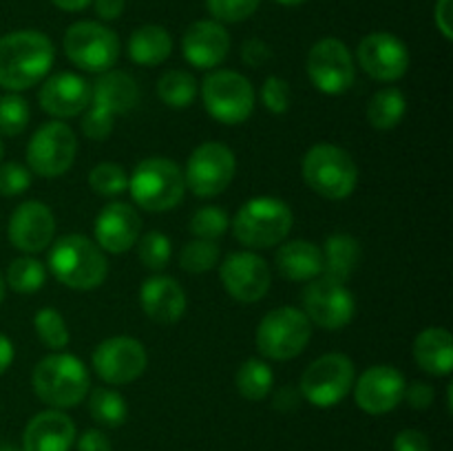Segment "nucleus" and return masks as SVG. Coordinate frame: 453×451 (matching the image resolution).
Segmentation results:
<instances>
[{"label":"nucleus","mask_w":453,"mask_h":451,"mask_svg":"<svg viewBox=\"0 0 453 451\" xmlns=\"http://www.w3.org/2000/svg\"><path fill=\"white\" fill-rule=\"evenodd\" d=\"M234 172L237 157L233 150L221 141H203L190 153L186 164V188L193 190L197 197H217L233 184Z\"/></svg>","instance_id":"13"},{"label":"nucleus","mask_w":453,"mask_h":451,"mask_svg":"<svg viewBox=\"0 0 453 451\" xmlns=\"http://www.w3.org/2000/svg\"><path fill=\"white\" fill-rule=\"evenodd\" d=\"M35 396L53 409L80 405L91 389V376L78 356L56 352L44 356L31 374Z\"/></svg>","instance_id":"4"},{"label":"nucleus","mask_w":453,"mask_h":451,"mask_svg":"<svg viewBox=\"0 0 453 451\" xmlns=\"http://www.w3.org/2000/svg\"><path fill=\"white\" fill-rule=\"evenodd\" d=\"M312 339V323L303 310L281 305L270 310L257 325V349L270 361H292L308 348Z\"/></svg>","instance_id":"8"},{"label":"nucleus","mask_w":453,"mask_h":451,"mask_svg":"<svg viewBox=\"0 0 453 451\" xmlns=\"http://www.w3.org/2000/svg\"><path fill=\"white\" fill-rule=\"evenodd\" d=\"M128 57L135 65L157 66L166 62L173 53V38L164 27L142 25L128 38Z\"/></svg>","instance_id":"29"},{"label":"nucleus","mask_w":453,"mask_h":451,"mask_svg":"<svg viewBox=\"0 0 453 451\" xmlns=\"http://www.w3.org/2000/svg\"><path fill=\"white\" fill-rule=\"evenodd\" d=\"M414 361L432 376H449L453 371V339L447 327H427L414 340Z\"/></svg>","instance_id":"27"},{"label":"nucleus","mask_w":453,"mask_h":451,"mask_svg":"<svg viewBox=\"0 0 453 451\" xmlns=\"http://www.w3.org/2000/svg\"><path fill=\"white\" fill-rule=\"evenodd\" d=\"M34 327L38 339L47 345L49 349H65L69 345L71 334L66 321L56 308H40L35 312Z\"/></svg>","instance_id":"35"},{"label":"nucleus","mask_w":453,"mask_h":451,"mask_svg":"<svg viewBox=\"0 0 453 451\" xmlns=\"http://www.w3.org/2000/svg\"><path fill=\"white\" fill-rule=\"evenodd\" d=\"M88 186L100 197H118L128 190V175L119 164L102 162L88 172Z\"/></svg>","instance_id":"36"},{"label":"nucleus","mask_w":453,"mask_h":451,"mask_svg":"<svg viewBox=\"0 0 453 451\" xmlns=\"http://www.w3.org/2000/svg\"><path fill=\"white\" fill-rule=\"evenodd\" d=\"M157 96L171 109H186L197 97V80L188 71L171 69L157 80Z\"/></svg>","instance_id":"33"},{"label":"nucleus","mask_w":453,"mask_h":451,"mask_svg":"<svg viewBox=\"0 0 453 451\" xmlns=\"http://www.w3.org/2000/svg\"><path fill=\"white\" fill-rule=\"evenodd\" d=\"M96 4V13L102 20H118L124 13L127 0H93Z\"/></svg>","instance_id":"50"},{"label":"nucleus","mask_w":453,"mask_h":451,"mask_svg":"<svg viewBox=\"0 0 453 451\" xmlns=\"http://www.w3.org/2000/svg\"><path fill=\"white\" fill-rule=\"evenodd\" d=\"M394 451H429V438L418 429H403L394 438Z\"/></svg>","instance_id":"46"},{"label":"nucleus","mask_w":453,"mask_h":451,"mask_svg":"<svg viewBox=\"0 0 453 451\" xmlns=\"http://www.w3.org/2000/svg\"><path fill=\"white\" fill-rule=\"evenodd\" d=\"M354 378H357V370H354L352 358L341 352H330L305 367L299 392L303 401L327 409V407L339 405L352 392Z\"/></svg>","instance_id":"10"},{"label":"nucleus","mask_w":453,"mask_h":451,"mask_svg":"<svg viewBox=\"0 0 453 451\" xmlns=\"http://www.w3.org/2000/svg\"><path fill=\"white\" fill-rule=\"evenodd\" d=\"M186 292L173 277H150L142 283L140 305L146 317L162 325L177 323L186 312Z\"/></svg>","instance_id":"25"},{"label":"nucleus","mask_w":453,"mask_h":451,"mask_svg":"<svg viewBox=\"0 0 453 451\" xmlns=\"http://www.w3.org/2000/svg\"><path fill=\"white\" fill-rule=\"evenodd\" d=\"M230 228V217L224 208L219 206H203L190 217V233L197 239L206 241H217L224 237Z\"/></svg>","instance_id":"39"},{"label":"nucleus","mask_w":453,"mask_h":451,"mask_svg":"<svg viewBox=\"0 0 453 451\" xmlns=\"http://www.w3.org/2000/svg\"><path fill=\"white\" fill-rule=\"evenodd\" d=\"M140 212L127 202L106 203L100 215L96 217V226H93L97 246L104 252H113V255L131 250L140 239Z\"/></svg>","instance_id":"22"},{"label":"nucleus","mask_w":453,"mask_h":451,"mask_svg":"<svg viewBox=\"0 0 453 451\" xmlns=\"http://www.w3.org/2000/svg\"><path fill=\"white\" fill-rule=\"evenodd\" d=\"M4 292H7V283H4L3 274H0V303L4 301Z\"/></svg>","instance_id":"54"},{"label":"nucleus","mask_w":453,"mask_h":451,"mask_svg":"<svg viewBox=\"0 0 453 451\" xmlns=\"http://www.w3.org/2000/svg\"><path fill=\"white\" fill-rule=\"evenodd\" d=\"M78 451H113L109 436L100 429H87L78 438Z\"/></svg>","instance_id":"47"},{"label":"nucleus","mask_w":453,"mask_h":451,"mask_svg":"<svg viewBox=\"0 0 453 451\" xmlns=\"http://www.w3.org/2000/svg\"><path fill=\"white\" fill-rule=\"evenodd\" d=\"M405 385V376L394 365H372L354 380V401L365 414H388L403 402Z\"/></svg>","instance_id":"20"},{"label":"nucleus","mask_w":453,"mask_h":451,"mask_svg":"<svg viewBox=\"0 0 453 451\" xmlns=\"http://www.w3.org/2000/svg\"><path fill=\"white\" fill-rule=\"evenodd\" d=\"M31 119L29 102L18 93L0 96V135L16 137L27 128Z\"/></svg>","instance_id":"37"},{"label":"nucleus","mask_w":453,"mask_h":451,"mask_svg":"<svg viewBox=\"0 0 453 451\" xmlns=\"http://www.w3.org/2000/svg\"><path fill=\"white\" fill-rule=\"evenodd\" d=\"M31 186V171L18 162L0 164V195L18 197Z\"/></svg>","instance_id":"42"},{"label":"nucleus","mask_w":453,"mask_h":451,"mask_svg":"<svg viewBox=\"0 0 453 451\" xmlns=\"http://www.w3.org/2000/svg\"><path fill=\"white\" fill-rule=\"evenodd\" d=\"M128 193L144 210H173L186 195L184 171L168 157H146L128 177Z\"/></svg>","instance_id":"6"},{"label":"nucleus","mask_w":453,"mask_h":451,"mask_svg":"<svg viewBox=\"0 0 453 451\" xmlns=\"http://www.w3.org/2000/svg\"><path fill=\"white\" fill-rule=\"evenodd\" d=\"M91 418L102 427H122L128 418V405L118 389L96 387L88 396Z\"/></svg>","instance_id":"32"},{"label":"nucleus","mask_w":453,"mask_h":451,"mask_svg":"<svg viewBox=\"0 0 453 451\" xmlns=\"http://www.w3.org/2000/svg\"><path fill=\"white\" fill-rule=\"evenodd\" d=\"M407 113V97L401 88L385 87L372 96L367 102V122L376 128V131H389L396 128L403 122Z\"/></svg>","instance_id":"30"},{"label":"nucleus","mask_w":453,"mask_h":451,"mask_svg":"<svg viewBox=\"0 0 453 451\" xmlns=\"http://www.w3.org/2000/svg\"><path fill=\"white\" fill-rule=\"evenodd\" d=\"M140 102V87L127 71H104L91 82V102L82 118V133L102 141L113 133L115 115L133 111Z\"/></svg>","instance_id":"3"},{"label":"nucleus","mask_w":453,"mask_h":451,"mask_svg":"<svg viewBox=\"0 0 453 451\" xmlns=\"http://www.w3.org/2000/svg\"><path fill=\"white\" fill-rule=\"evenodd\" d=\"M273 57V51H270L268 44L259 38H248L246 42L242 44V60L246 62L250 69H259L265 62Z\"/></svg>","instance_id":"45"},{"label":"nucleus","mask_w":453,"mask_h":451,"mask_svg":"<svg viewBox=\"0 0 453 451\" xmlns=\"http://www.w3.org/2000/svg\"><path fill=\"white\" fill-rule=\"evenodd\" d=\"M73 442V420L60 409L40 411L22 432V451H71Z\"/></svg>","instance_id":"24"},{"label":"nucleus","mask_w":453,"mask_h":451,"mask_svg":"<svg viewBox=\"0 0 453 451\" xmlns=\"http://www.w3.org/2000/svg\"><path fill=\"white\" fill-rule=\"evenodd\" d=\"M361 243L348 233H336L326 239L321 248L323 277L345 283L361 261Z\"/></svg>","instance_id":"28"},{"label":"nucleus","mask_w":453,"mask_h":451,"mask_svg":"<svg viewBox=\"0 0 453 451\" xmlns=\"http://www.w3.org/2000/svg\"><path fill=\"white\" fill-rule=\"evenodd\" d=\"M93 370L104 383L128 385L144 374L149 365L146 348L133 336H111L93 349Z\"/></svg>","instance_id":"16"},{"label":"nucleus","mask_w":453,"mask_h":451,"mask_svg":"<svg viewBox=\"0 0 453 451\" xmlns=\"http://www.w3.org/2000/svg\"><path fill=\"white\" fill-rule=\"evenodd\" d=\"M0 451H22V449H18V447L9 445V442H0Z\"/></svg>","instance_id":"55"},{"label":"nucleus","mask_w":453,"mask_h":451,"mask_svg":"<svg viewBox=\"0 0 453 451\" xmlns=\"http://www.w3.org/2000/svg\"><path fill=\"white\" fill-rule=\"evenodd\" d=\"M261 102L274 115H283L290 109V84L283 78L270 75L261 87Z\"/></svg>","instance_id":"43"},{"label":"nucleus","mask_w":453,"mask_h":451,"mask_svg":"<svg viewBox=\"0 0 453 451\" xmlns=\"http://www.w3.org/2000/svg\"><path fill=\"white\" fill-rule=\"evenodd\" d=\"M51 3L56 4L58 9H62V11H82V9H87L93 0H51Z\"/></svg>","instance_id":"52"},{"label":"nucleus","mask_w":453,"mask_h":451,"mask_svg":"<svg viewBox=\"0 0 453 451\" xmlns=\"http://www.w3.org/2000/svg\"><path fill=\"white\" fill-rule=\"evenodd\" d=\"M49 270L71 290H96L106 281L109 261L93 239L84 234H65L51 243Z\"/></svg>","instance_id":"2"},{"label":"nucleus","mask_w":453,"mask_h":451,"mask_svg":"<svg viewBox=\"0 0 453 451\" xmlns=\"http://www.w3.org/2000/svg\"><path fill=\"white\" fill-rule=\"evenodd\" d=\"M203 109L221 124H243L255 111L257 93L250 80L239 71L219 69L206 75L202 82Z\"/></svg>","instance_id":"9"},{"label":"nucleus","mask_w":453,"mask_h":451,"mask_svg":"<svg viewBox=\"0 0 453 451\" xmlns=\"http://www.w3.org/2000/svg\"><path fill=\"white\" fill-rule=\"evenodd\" d=\"M3 153H4V146H3V140H0V159H3Z\"/></svg>","instance_id":"56"},{"label":"nucleus","mask_w":453,"mask_h":451,"mask_svg":"<svg viewBox=\"0 0 453 451\" xmlns=\"http://www.w3.org/2000/svg\"><path fill=\"white\" fill-rule=\"evenodd\" d=\"M56 60L51 38L35 29H20L0 38V87L9 93L42 82Z\"/></svg>","instance_id":"1"},{"label":"nucleus","mask_w":453,"mask_h":451,"mask_svg":"<svg viewBox=\"0 0 453 451\" xmlns=\"http://www.w3.org/2000/svg\"><path fill=\"white\" fill-rule=\"evenodd\" d=\"M13 356H16V349H13L12 339L0 332V374H4L9 370V365L13 363Z\"/></svg>","instance_id":"51"},{"label":"nucleus","mask_w":453,"mask_h":451,"mask_svg":"<svg viewBox=\"0 0 453 451\" xmlns=\"http://www.w3.org/2000/svg\"><path fill=\"white\" fill-rule=\"evenodd\" d=\"M303 314L323 330H343L357 314V301L345 283L317 277L303 287Z\"/></svg>","instance_id":"15"},{"label":"nucleus","mask_w":453,"mask_h":451,"mask_svg":"<svg viewBox=\"0 0 453 451\" xmlns=\"http://www.w3.org/2000/svg\"><path fill=\"white\" fill-rule=\"evenodd\" d=\"M40 109L56 119L78 118L91 102V82L71 71H60L42 82L38 91Z\"/></svg>","instance_id":"21"},{"label":"nucleus","mask_w":453,"mask_h":451,"mask_svg":"<svg viewBox=\"0 0 453 451\" xmlns=\"http://www.w3.org/2000/svg\"><path fill=\"white\" fill-rule=\"evenodd\" d=\"M234 385H237V392L242 394L246 401L259 402L273 392L274 387V371L261 358H248L246 363H242L234 374Z\"/></svg>","instance_id":"31"},{"label":"nucleus","mask_w":453,"mask_h":451,"mask_svg":"<svg viewBox=\"0 0 453 451\" xmlns=\"http://www.w3.org/2000/svg\"><path fill=\"white\" fill-rule=\"evenodd\" d=\"M171 239L159 233V230H150L144 237L137 239V256L144 264V268L153 270V272L166 268L168 259H171Z\"/></svg>","instance_id":"40"},{"label":"nucleus","mask_w":453,"mask_h":451,"mask_svg":"<svg viewBox=\"0 0 453 451\" xmlns=\"http://www.w3.org/2000/svg\"><path fill=\"white\" fill-rule=\"evenodd\" d=\"M66 57L78 69L88 73H104L119 57V38L113 29L96 20H80L66 29L62 40Z\"/></svg>","instance_id":"11"},{"label":"nucleus","mask_w":453,"mask_h":451,"mask_svg":"<svg viewBox=\"0 0 453 451\" xmlns=\"http://www.w3.org/2000/svg\"><path fill=\"white\" fill-rule=\"evenodd\" d=\"M279 4H283V7H296V4L305 3V0H277Z\"/></svg>","instance_id":"53"},{"label":"nucleus","mask_w":453,"mask_h":451,"mask_svg":"<svg viewBox=\"0 0 453 451\" xmlns=\"http://www.w3.org/2000/svg\"><path fill=\"white\" fill-rule=\"evenodd\" d=\"M44 279H47V270L42 261L35 256H18L9 264L4 283L18 294H34L44 286Z\"/></svg>","instance_id":"34"},{"label":"nucleus","mask_w":453,"mask_h":451,"mask_svg":"<svg viewBox=\"0 0 453 451\" xmlns=\"http://www.w3.org/2000/svg\"><path fill=\"white\" fill-rule=\"evenodd\" d=\"M261 0H206L208 11L217 22L248 20L259 9Z\"/></svg>","instance_id":"41"},{"label":"nucleus","mask_w":453,"mask_h":451,"mask_svg":"<svg viewBox=\"0 0 453 451\" xmlns=\"http://www.w3.org/2000/svg\"><path fill=\"white\" fill-rule=\"evenodd\" d=\"M434 396H436V392H434V387L429 383H425V380H414L411 385H405V392H403V401H407V405L411 407V409H429L434 402Z\"/></svg>","instance_id":"44"},{"label":"nucleus","mask_w":453,"mask_h":451,"mask_svg":"<svg viewBox=\"0 0 453 451\" xmlns=\"http://www.w3.org/2000/svg\"><path fill=\"white\" fill-rule=\"evenodd\" d=\"M305 71L314 87L326 96L349 91L357 80V65L348 44L339 38H323L310 49Z\"/></svg>","instance_id":"14"},{"label":"nucleus","mask_w":453,"mask_h":451,"mask_svg":"<svg viewBox=\"0 0 453 451\" xmlns=\"http://www.w3.org/2000/svg\"><path fill=\"white\" fill-rule=\"evenodd\" d=\"M434 18L445 40H453V0H438Z\"/></svg>","instance_id":"48"},{"label":"nucleus","mask_w":453,"mask_h":451,"mask_svg":"<svg viewBox=\"0 0 453 451\" xmlns=\"http://www.w3.org/2000/svg\"><path fill=\"white\" fill-rule=\"evenodd\" d=\"M219 246L217 241H206V239H193L181 248L180 265L181 270L190 274H203L212 270L219 261Z\"/></svg>","instance_id":"38"},{"label":"nucleus","mask_w":453,"mask_h":451,"mask_svg":"<svg viewBox=\"0 0 453 451\" xmlns=\"http://www.w3.org/2000/svg\"><path fill=\"white\" fill-rule=\"evenodd\" d=\"M226 292L239 303H257L264 299L273 283V272L264 256L252 250L230 252L219 268Z\"/></svg>","instance_id":"17"},{"label":"nucleus","mask_w":453,"mask_h":451,"mask_svg":"<svg viewBox=\"0 0 453 451\" xmlns=\"http://www.w3.org/2000/svg\"><path fill=\"white\" fill-rule=\"evenodd\" d=\"M301 401H303V396H301L299 389L295 387H281L277 389V394H274V407H277L279 411H292L296 409V407L301 405Z\"/></svg>","instance_id":"49"},{"label":"nucleus","mask_w":453,"mask_h":451,"mask_svg":"<svg viewBox=\"0 0 453 451\" xmlns=\"http://www.w3.org/2000/svg\"><path fill=\"white\" fill-rule=\"evenodd\" d=\"M358 66L379 82H396L410 69V49L388 31L367 34L357 49Z\"/></svg>","instance_id":"18"},{"label":"nucleus","mask_w":453,"mask_h":451,"mask_svg":"<svg viewBox=\"0 0 453 451\" xmlns=\"http://www.w3.org/2000/svg\"><path fill=\"white\" fill-rule=\"evenodd\" d=\"M277 270L288 281H312L323 274V255L321 248L305 239H292L279 246Z\"/></svg>","instance_id":"26"},{"label":"nucleus","mask_w":453,"mask_h":451,"mask_svg":"<svg viewBox=\"0 0 453 451\" xmlns=\"http://www.w3.org/2000/svg\"><path fill=\"white\" fill-rule=\"evenodd\" d=\"M181 53L195 69H215L228 57L230 34L217 20H197L181 38Z\"/></svg>","instance_id":"23"},{"label":"nucleus","mask_w":453,"mask_h":451,"mask_svg":"<svg viewBox=\"0 0 453 451\" xmlns=\"http://www.w3.org/2000/svg\"><path fill=\"white\" fill-rule=\"evenodd\" d=\"M301 172L312 193L319 197L341 202L357 190L358 166L352 155L336 144H314L305 153Z\"/></svg>","instance_id":"7"},{"label":"nucleus","mask_w":453,"mask_h":451,"mask_svg":"<svg viewBox=\"0 0 453 451\" xmlns=\"http://www.w3.org/2000/svg\"><path fill=\"white\" fill-rule=\"evenodd\" d=\"M78 153V137L69 124L53 119L44 122L27 144V164L38 177H60L73 166Z\"/></svg>","instance_id":"12"},{"label":"nucleus","mask_w":453,"mask_h":451,"mask_svg":"<svg viewBox=\"0 0 453 451\" xmlns=\"http://www.w3.org/2000/svg\"><path fill=\"white\" fill-rule=\"evenodd\" d=\"M295 226L292 208L279 197H252L230 221L234 239L250 250L283 243Z\"/></svg>","instance_id":"5"},{"label":"nucleus","mask_w":453,"mask_h":451,"mask_svg":"<svg viewBox=\"0 0 453 451\" xmlns=\"http://www.w3.org/2000/svg\"><path fill=\"white\" fill-rule=\"evenodd\" d=\"M53 234H56V217L51 208L38 199L22 202L9 217V243L27 255H38L47 250L53 243Z\"/></svg>","instance_id":"19"}]
</instances>
